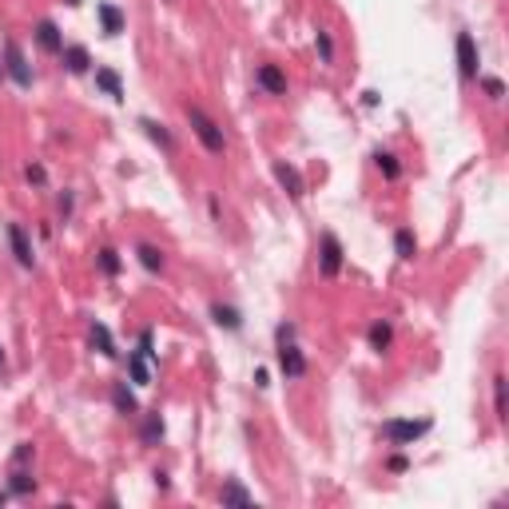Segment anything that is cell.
<instances>
[{
    "label": "cell",
    "mask_w": 509,
    "mask_h": 509,
    "mask_svg": "<svg viewBox=\"0 0 509 509\" xmlns=\"http://www.w3.org/2000/svg\"><path fill=\"white\" fill-rule=\"evenodd\" d=\"M386 465H390V470H394V474H402V470H406V465H410V461L402 458V454H394V458L386 461Z\"/></svg>",
    "instance_id": "d6a6232c"
},
{
    "label": "cell",
    "mask_w": 509,
    "mask_h": 509,
    "mask_svg": "<svg viewBox=\"0 0 509 509\" xmlns=\"http://www.w3.org/2000/svg\"><path fill=\"white\" fill-rule=\"evenodd\" d=\"M32 454H36V450H32V442H20V445H16V454H12V461H16V465H28Z\"/></svg>",
    "instance_id": "f546056e"
},
{
    "label": "cell",
    "mask_w": 509,
    "mask_h": 509,
    "mask_svg": "<svg viewBox=\"0 0 509 509\" xmlns=\"http://www.w3.org/2000/svg\"><path fill=\"white\" fill-rule=\"evenodd\" d=\"M95 88L104 95H111V100H124V80H120V72H111V68H95Z\"/></svg>",
    "instance_id": "9c48e42d"
},
{
    "label": "cell",
    "mask_w": 509,
    "mask_h": 509,
    "mask_svg": "<svg viewBox=\"0 0 509 509\" xmlns=\"http://www.w3.org/2000/svg\"><path fill=\"white\" fill-rule=\"evenodd\" d=\"M429 418H418V422H406V418H390L386 426H382V438L386 442H394V445H410V442H418V438H426L429 434Z\"/></svg>",
    "instance_id": "7a4b0ae2"
},
{
    "label": "cell",
    "mask_w": 509,
    "mask_h": 509,
    "mask_svg": "<svg viewBox=\"0 0 509 509\" xmlns=\"http://www.w3.org/2000/svg\"><path fill=\"white\" fill-rule=\"evenodd\" d=\"M211 318H215L219 326H227V331H239V326H243V315H239L235 306H223V302H211Z\"/></svg>",
    "instance_id": "2e32d148"
},
{
    "label": "cell",
    "mask_w": 509,
    "mask_h": 509,
    "mask_svg": "<svg viewBox=\"0 0 509 509\" xmlns=\"http://www.w3.org/2000/svg\"><path fill=\"white\" fill-rule=\"evenodd\" d=\"M481 88H485L490 100H501V95H506V84H501L497 76H485V80H481Z\"/></svg>",
    "instance_id": "f1b7e54d"
},
{
    "label": "cell",
    "mask_w": 509,
    "mask_h": 509,
    "mask_svg": "<svg viewBox=\"0 0 509 509\" xmlns=\"http://www.w3.org/2000/svg\"><path fill=\"white\" fill-rule=\"evenodd\" d=\"M390 342H394V331H390V322H374V326H370V346L378 350H390Z\"/></svg>",
    "instance_id": "ffe728a7"
},
{
    "label": "cell",
    "mask_w": 509,
    "mask_h": 509,
    "mask_svg": "<svg viewBox=\"0 0 509 509\" xmlns=\"http://www.w3.org/2000/svg\"><path fill=\"white\" fill-rule=\"evenodd\" d=\"M0 370H4V350H0Z\"/></svg>",
    "instance_id": "836d02e7"
},
{
    "label": "cell",
    "mask_w": 509,
    "mask_h": 509,
    "mask_svg": "<svg viewBox=\"0 0 509 509\" xmlns=\"http://www.w3.org/2000/svg\"><path fill=\"white\" fill-rule=\"evenodd\" d=\"M140 127H143V131H147V136H151V140L159 143V147H163V151H175V140H172V131H167L163 124H156V120H140Z\"/></svg>",
    "instance_id": "e0dca14e"
},
{
    "label": "cell",
    "mask_w": 509,
    "mask_h": 509,
    "mask_svg": "<svg viewBox=\"0 0 509 509\" xmlns=\"http://www.w3.org/2000/svg\"><path fill=\"white\" fill-rule=\"evenodd\" d=\"M95 12H100V24H104L108 36H120V32H124V12H120L115 4H100Z\"/></svg>",
    "instance_id": "5bb4252c"
},
{
    "label": "cell",
    "mask_w": 509,
    "mask_h": 509,
    "mask_svg": "<svg viewBox=\"0 0 509 509\" xmlns=\"http://www.w3.org/2000/svg\"><path fill=\"white\" fill-rule=\"evenodd\" d=\"M92 346L104 354V358H115L120 350H115V342H111V331L104 326V322H92Z\"/></svg>",
    "instance_id": "9a60e30c"
},
{
    "label": "cell",
    "mask_w": 509,
    "mask_h": 509,
    "mask_svg": "<svg viewBox=\"0 0 509 509\" xmlns=\"http://www.w3.org/2000/svg\"><path fill=\"white\" fill-rule=\"evenodd\" d=\"M127 370H131V382H136V386H147V382H151V370H147V358H143L140 350H136V354L127 358Z\"/></svg>",
    "instance_id": "44dd1931"
},
{
    "label": "cell",
    "mask_w": 509,
    "mask_h": 509,
    "mask_svg": "<svg viewBox=\"0 0 509 509\" xmlns=\"http://www.w3.org/2000/svg\"><path fill=\"white\" fill-rule=\"evenodd\" d=\"M315 44H318V52H322V64H331V60H334V40H331V32L318 28V32H315Z\"/></svg>",
    "instance_id": "83f0119b"
},
{
    "label": "cell",
    "mask_w": 509,
    "mask_h": 509,
    "mask_svg": "<svg viewBox=\"0 0 509 509\" xmlns=\"http://www.w3.org/2000/svg\"><path fill=\"white\" fill-rule=\"evenodd\" d=\"M64 64H68V72H72V76H84V72H88V64H92V56H88V48H84V44H72V48H64Z\"/></svg>",
    "instance_id": "7c38bea8"
},
{
    "label": "cell",
    "mask_w": 509,
    "mask_h": 509,
    "mask_svg": "<svg viewBox=\"0 0 509 509\" xmlns=\"http://www.w3.org/2000/svg\"><path fill=\"white\" fill-rule=\"evenodd\" d=\"M275 338H279V342H290V338H295V326H290V322H283V326L275 331Z\"/></svg>",
    "instance_id": "1f68e13d"
},
{
    "label": "cell",
    "mask_w": 509,
    "mask_h": 509,
    "mask_svg": "<svg viewBox=\"0 0 509 509\" xmlns=\"http://www.w3.org/2000/svg\"><path fill=\"white\" fill-rule=\"evenodd\" d=\"M4 72H8L20 88H28V84H32V68H28V60H24V52H20V44H16V40H8V44H4Z\"/></svg>",
    "instance_id": "277c9868"
},
{
    "label": "cell",
    "mask_w": 509,
    "mask_h": 509,
    "mask_svg": "<svg viewBox=\"0 0 509 509\" xmlns=\"http://www.w3.org/2000/svg\"><path fill=\"white\" fill-rule=\"evenodd\" d=\"M219 501H223V506H251L254 497L243 490L239 481H227V485H223V493H219Z\"/></svg>",
    "instance_id": "ac0fdd59"
},
{
    "label": "cell",
    "mask_w": 509,
    "mask_h": 509,
    "mask_svg": "<svg viewBox=\"0 0 509 509\" xmlns=\"http://www.w3.org/2000/svg\"><path fill=\"white\" fill-rule=\"evenodd\" d=\"M136 254H140V263L151 270V275H159V270H163V251H159V247H151V243H140V247H136Z\"/></svg>",
    "instance_id": "d6986e66"
},
{
    "label": "cell",
    "mask_w": 509,
    "mask_h": 509,
    "mask_svg": "<svg viewBox=\"0 0 509 509\" xmlns=\"http://www.w3.org/2000/svg\"><path fill=\"white\" fill-rule=\"evenodd\" d=\"M159 438H163V418H159V414H147V418H143V426H140V442H159Z\"/></svg>",
    "instance_id": "7402d4cb"
},
{
    "label": "cell",
    "mask_w": 509,
    "mask_h": 509,
    "mask_svg": "<svg viewBox=\"0 0 509 509\" xmlns=\"http://www.w3.org/2000/svg\"><path fill=\"white\" fill-rule=\"evenodd\" d=\"M493 410H497L501 422L509 418V414H506V374H497V378H493Z\"/></svg>",
    "instance_id": "484cf974"
},
{
    "label": "cell",
    "mask_w": 509,
    "mask_h": 509,
    "mask_svg": "<svg viewBox=\"0 0 509 509\" xmlns=\"http://www.w3.org/2000/svg\"><path fill=\"white\" fill-rule=\"evenodd\" d=\"M477 44H474V36L470 32H458V72L461 80H477Z\"/></svg>",
    "instance_id": "5b68a950"
},
{
    "label": "cell",
    "mask_w": 509,
    "mask_h": 509,
    "mask_svg": "<svg viewBox=\"0 0 509 509\" xmlns=\"http://www.w3.org/2000/svg\"><path fill=\"white\" fill-rule=\"evenodd\" d=\"M8 485H12V493H20V497H24V493L36 490V477H32L24 465H16V470H12V481H8Z\"/></svg>",
    "instance_id": "cb8c5ba5"
},
{
    "label": "cell",
    "mask_w": 509,
    "mask_h": 509,
    "mask_svg": "<svg viewBox=\"0 0 509 509\" xmlns=\"http://www.w3.org/2000/svg\"><path fill=\"white\" fill-rule=\"evenodd\" d=\"M187 124H191V131L199 136V143H203L211 156H223L227 151V140H223V127L207 115L203 108H195V104H187Z\"/></svg>",
    "instance_id": "6da1fadb"
},
{
    "label": "cell",
    "mask_w": 509,
    "mask_h": 509,
    "mask_svg": "<svg viewBox=\"0 0 509 509\" xmlns=\"http://www.w3.org/2000/svg\"><path fill=\"white\" fill-rule=\"evenodd\" d=\"M36 44L44 48V52H64L60 28H56L52 20H40V24H36Z\"/></svg>",
    "instance_id": "30bf717a"
},
{
    "label": "cell",
    "mask_w": 509,
    "mask_h": 509,
    "mask_svg": "<svg viewBox=\"0 0 509 509\" xmlns=\"http://www.w3.org/2000/svg\"><path fill=\"white\" fill-rule=\"evenodd\" d=\"M259 84H263L270 95H286V76H283V68H275V64H263V68H259Z\"/></svg>",
    "instance_id": "8fae6325"
},
{
    "label": "cell",
    "mask_w": 509,
    "mask_h": 509,
    "mask_svg": "<svg viewBox=\"0 0 509 509\" xmlns=\"http://www.w3.org/2000/svg\"><path fill=\"white\" fill-rule=\"evenodd\" d=\"M120 267H124V263H120V251L104 247V251H100V270H104L108 279H115V275H120Z\"/></svg>",
    "instance_id": "d4e9b609"
},
{
    "label": "cell",
    "mask_w": 509,
    "mask_h": 509,
    "mask_svg": "<svg viewBox=\"0 0 509 509\" xmlns=\"http://www.w3.org/2000/svg\"><path fill=\"white\" fill-rule=\"evenodd\" d=\"M24 175H28V183H32V187H44V179H48V172L40 167V163H32V167H28Z\"/></svg>",
    "instance_id": "4dcf8cb0"
},
{
    "label": "cell",
    "mask_w": 509,
    "mask_h": 509,
    "mask_svg": "<svg viewBox=\"0 0 509 509\" xmlns=\"http://www.w3.org/2000/svg\"><path fill=\"white\" fill-rule=\"evenodd\" d=\"M0 76H4V64H0Z\"/></svg>",
    "instance_id": "e575fe53"
},
{
    "label": "cell",
    "mask_w": 509,
    "mask_h": 509,
    "mask_svg": "<svg viewBox=\"0 0 509 509\" xmlns=\"http://www.w3.org/2000/svg\"><path fill=\"white\" fill-rule=\"evenodd\" d=\"M279 366H283L286 378H302V374H306V358H302V350L295 346V338H290V342H279Z\"/></svg>",
    "instance_id": "8992f818"
},
{
    "label": "cell",
    "mask_w": 509,
    "mask_h": 509,
    "mask_svg": "<svg viewBox=\"0 0 509 509\" xmlns=\"http://www.w3.org/2000/svg\"><path fill=\"white\" fill-rule=\"evenodd\" d=\"M378 167H382V175H386V179H398V175H402V167H398V156H390V151H378Z\"/></svg>",
    "instance_id": "4316f807"
},
{
    "label": "cell",
    "mask_w": 509,
    "mask_h": 509,
    "mask_svg": "<svg viewBox=\"0 0 509 509\" xmlns=\"http://www.w3.org/2000/svg\"><path fill=\"white\" fill-rule=\"evenodd\" d=\"M318 270H322V279H334L342 270V243L331 231L318 239Z\"/></svg>",
    "instance_id": "3957f363"
},
{
    "label": "cell",
    "mask_w": 509,
    "mask_h": 509,
    "mask_svg": "<svg viewBox=\"0 0 509 509\" xmlns=\"http://www.w3.org/2000/svg\"><path fill=\"white\" fill-rule=\"evenodd\" d=\"M275 179L283 183V191L290 195V199H302V175L295 172L286 159H279V163H275Z\"/></svg>",
    "instance_id": "ba28073f"
},
{
    "label": "cell",
    "mask_w": 509,
    "mask_h": 509,
    "mask_svg": "<svg viewBox=\"0 0 509 509\" xmlns=\"http://www.w3.org/2000/svg\"><path fill=\"white\" fill-rule=\"evenodd\" d=\"M111 406H115L120 414H136V410H140V402H136V394L127 390V382H115V386H111Z\"/></svg>",
    "instance_id": "4fadbf2b"
},
{
    "label": "cell",
    "mask_w": 509,
    "mask_h": 509,
    "mask_svg": "<svg viewBox=\"0 0 509 509\" xmlns=\"http://www.w3.org/2000/svg\"><path fill=\"white\" fill-rule=\"evenodd\" d=\"M394 251H398V259H414V254H418V239H414V231H406V227L398 231V235H394Z\"/></svg>",
    "instance_id": "603a6c76"
},
{
    "label": "cell",
    "mask_w": 509,
    "mask_h": 509,
    "mask_svg": "<svg viewBox=\"0 0 509 509\" xmlns=\"http://www.w3.org/2000/svg\"><path fill=\"white\" fill-rule=\"evenodd\" d=\"M8 243H12V254H16V263H20V267H32V263H36L32 243H28V235H24V227H20V223H8Z\"/></svg>",
    "instance_id": "52a82bcc"
}]
</instances>
